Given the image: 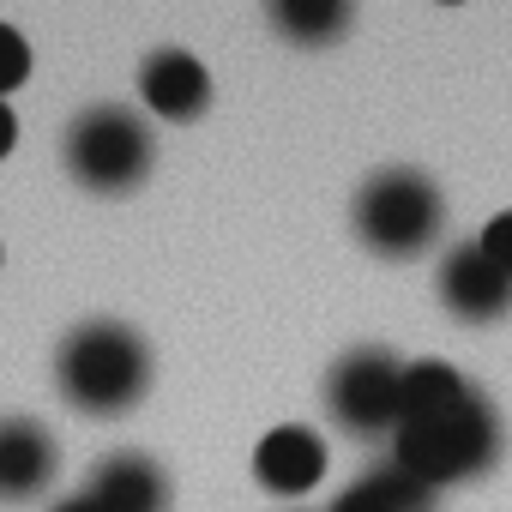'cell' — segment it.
Segmentation results:
<instances>
[{"instance_id": "obj_1", "label": "cell", "mask_w": 512, "mask_h": 512, "mask_svg": "<svg viewBox=\"0 0 512 512\" xmlns=\"http://www.w3.org/2000/svg\"><path fill=\"white\" fill-rule=\"evenodd\" d=\"M500 458V416L494 404L452 368V362H410L398 392L392 464L422 476L434 494L452 482L482 476Z\"/></svg>"}, {"instance_id": "obj_2", "label": "cell", "mask_w": 512, "mask_h": 512, "mask_svg": "<svg viewBox=\"0 0 512 512\" xmlns=\"http://www.w3.org/2000/svg\"><path fill=\"white\" fill-rule=\"evenodd\" d=\"M55 386L79 416H127L151 392V350L121 320H85L55 350Z\"/></svg>"}, {"instance_id": "obj_3", "label": "cell", "mask_w": 512, "mask_h": 512, "mask_svg": "<svg viewBox=\"0 0 512 512\" xmlns=\"http://www.w3.org/2000/svg\"><path fill=\"white\" fill-rule=\"evenodd\" d=\"M350 217H356V235L368 241V253H380V260H416V253L434 247L446 205L422 169H380L362 181Z\"/></svg>"}, {"instance_id": "obj_4", "label": "cell", "mask_w": 512, "mask_h": 512, "mask_svg": "<svg viewBox=\"0 0 512 512\" xmlns=\"http://www.w3.org/2000/svg\"><path fill=\"white\" fill-rule=\"evenodd\" d=\"M151 157H157L151 127L133 109L97 103L67 127V169L91 193H133L151 175Z\"/></svg>"}, {"instance_id": "obj_5", "label": "cell", "mask_w": 512, "mask_h": 512, "mask_svg": "<svg viewBox=\"0 0 512 512\" xmlns=\"http://www.w3.org/2000/svg\"><path fill=\"white\" fill-rule=\"evenodd\" d=\"M398 392H404V368L386 356V350H350L332 362L326 374V416L356 434V440H374V434H392L398 428Z\"/></svg>"}, {"instance_id": "obj_6", "label": "cell", "mask_w": 512, "mask_h": 512, "mask_svg": "<svg viewBox=\"0 0 512 512\" xmlns=\"http://www.w3.org/2000/svg\"><path fill=\"white\" fill-rule=\"evenodd\" d=\"M440 302H446L452 320L488 326V320L512 314V278L488 260L476 241H458V247H446V260H440Z\"/></svg>"}, {"instance_id": "obj_7", "label": "cell", "mask_w": 512, "mask_h": 512, "mask_svg": "<svg viewBox=\"0 0 512 512\" xmlns=\"http://www.w3.org/2000/svg\"><path fill=\"white\" fill-rule=\"evenodd\" d=\"M61 476V446L37 416H0V506H31Z\"/></svg>"}, {"instance_id": "obj_8", "label": "cell", "mask_w": 512, "mask_h": 512, "mask_svg": "<svg viewBox=\"0 0 512 512\" xmlns=\"http://www.w3.org/2000/svg\"><path fill=\"white\" fill-rule=\"evenodd\" d=\"M320 476H326V446L302 422H284V428H272L260 446H253V482H260L266 494L296 500V494L320 488Z\"/></svg>"}, {"instance_id": "obj_9", "label": "cell", "mask_w": 512, "mask_h": 512, "mask_svg": "<svg viewBox=\"0 0 512 512\" xmlns=\"http://www.w3.org/2000/svg\"><path fill=\"white\" fill-rule=\"evenodd\" d=\"M139 103L157 121H199L211 109V73L187 49H157L139 67Z\"/></svg>"}, {"instance_id": "obj_10", "label": "cell", "mask_w": 512, "mask_h": 512, "mask_svg": "<svg viewBox=\"0 0 512 512\" xmlns=\"http://www.w3.org/2000/svg\"><path fill=\"white\" fill-rule=\"evenodd\" d=\"M169 476L163 464H151L145 452H115L91 470L85 482V500L97 512H169Z\"/></svg>"}, {"instance_id": "obj_11", "label": "cell", "mask_w": 512, "mask_h": 512, "mask_svg": "<svg viewBox=\"0 0 512 512\" xmlns=\"http://www.w3.org/2000/svg\"><path fill=\"white\" fill-rule=\"evenodd\" d=\"M326 512H434V488L386 458V464L362 470Z\"/></svg>"}, {"instance_id": "obj_12", "label": "cell", "mask_w": 512, "mask_h": 512, "mask_svg": "<svg viewBox=\"0 0 512 512\" xmlns=\"http://www.w3.org/2000/svg\"><path fill=\"white\" fill-rule=\"evenodd\" d=\"M272 25L302 43V49H320V43H338L344 25H350V7H338V0H278L272 7Z\"/></svg>"}, {"instance_id": "obj_13", "label": "cell", "mask_w": 512, "mask_h": 512, "mask_svg": "<svg viewBox=\"0 0 512 512\" xmlns=\"http://www.w3.org/2000/svg\"><path fill=\"white\" fill-rule=\"evenodd\" d=\"M25 79H31V43L13 25H0V103H7Z\"/></svg>"}, {"instance_id": "obj_14", "label": "cell", "mask_w": 512, "mask_h": 512, "mask_svg": "<svg viewBox=\"0 0 512 512\" xmlns=\"http://www.w3.org/2000/svg\"><path fill=\"white\" fill-rule=\"evenodd\" d=\"M476 247L488 253V260L512 278V211H500V217H488V229L476 235Z\"/></svg>"}, {"instance_id": "obj_15", "label": "cell", "mask_w": 512, "mask_h": 512, "mask_svg": "<svg viewBox=\"0 0 512 512\" xmlns=\"http://www.w3.org/2000/svg\"><path fill=\"white\" fill-rule=\"evenodd\" d=\"M13 145H19V121H13L7 103H0V157H13Z\"/></svg>"}, {"instance_id": "obj_16", "label": "cell", "mask_w": 512, "mask_h": 512, "mask_svg": "<svg viewBox=\"0 0 512 512\" xmlns=\"http://www.w3.org/2000/svg\"><path fill=\"white\" fill-rule=\"evenodd\" d=\"M55 512H97V506H91V500H85V494H67V500H61V506H55Z\"/></svg>"}]
</instances>
